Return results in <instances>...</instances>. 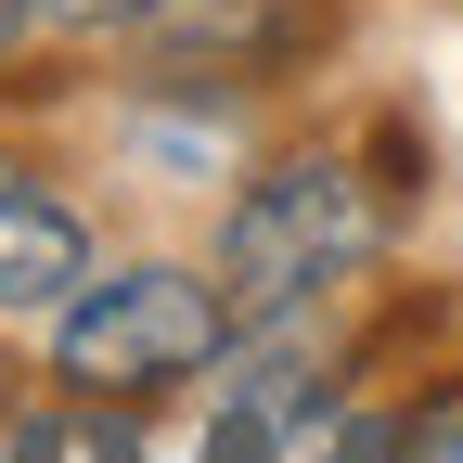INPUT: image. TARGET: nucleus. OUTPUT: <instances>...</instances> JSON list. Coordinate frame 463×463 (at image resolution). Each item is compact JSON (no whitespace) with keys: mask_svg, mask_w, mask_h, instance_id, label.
Returning <instances> with one entry per match:
<instances>
[{"mask_svg":"<svg viewBox=\"0 0 463 463\" xmlns=\"http://www.w3.org/2000/svg\"><path fill=\"white\" fill-rule=\"evenodd\" d=\"M373 245H386V206L347 155H270L219 206V297H232V322H283V309L309 322Z\"/></svg>","mask_w":463,"mask_h":463,"instance_id":"1","label":"nucleus"},{"mask_svg":"<svg viewBox=\"0 0 463 463\" xmlns=\"http://www.w3.org/2000/svg\"><path fill=\"white\" fill-rule=\"evenodd\" d=\"M232 347V297L181 258H129V270H90L65 309H52V373L78 399H155V386H194L219 373Z\"/></svg>","mask_w":463,"mask_h":463,"instance_id":"2","label":"nucleus"},{"mask_svg":"<svg viewBox=\"0 0 463 463\" xmlns=\"http://www.w3.org/2000/svg\"><path fill=\"white\" fill-rule=\"evenodd\" d=\"M129 39H142L155 90H258L335 39V0H155Z\"/></svg>","mask_w":463,"mask_h":463,"instance_id":"3","label":"nucleus"},{"mask_svg":"<svg viewBox=\"0 0 463 463\" xmlns=\"http://www.w3.org/2000/svg\"><path fill=\"white\" fill-rule=\"evenodd\" d=\"M78 283H90V219L26 155H0V309H65Z\"/></svg>","mask_w":463,"mask_h":463,"instance_id":"4","label":"nucleus"},{"mask_svg":"<svg viewBox=\"0 0 463 463\" xmlns=\"http://www.w3.org/2000/svg\"><path fill=\"white\" fill-rule=\"evenodd\" d=\"M386 463H463V373H450V386H425L412 412L386 425Z\"/></svg>","mask_w":463,"mask_h":463,"instance_id":"5","label":"nucleus"},{"mask_svg":"<svg viewBox=\"0 0 463 463\" xmlns=\"http://www.w3.org/2000/svg\"><path fill=\"white\" fill-rule=\"evenodd\" d=\"M155 0H39V26H78V39H103V26H142Z\"/></svg>","mask_w":463,"mask_h":463,"instance_id":"6","label":"nucleus"},{"mask_svg":"<svg viewBox=\"0 0 463 463\" xmlns=\"http://www.w3.org/2000/svg\"><path fill=\"white\" fill-rule=\"evenodd\" d=\"M0 463H65V425H52V412H39V425H14V450H0Z\"/></svg>","mask_w":463,"mask_h":463,"instance_id":"7","label":"nucleus"},{"mask_svg":"<svg viewBox=\"0 0 463 463\" xmlns=\"http://www.w3.org/2000/svg\"><path fill=\"white\" fill-rule=\"evenodd\" d=\"M335 463H386V425H373V412H347V425H335Z\"/></svg>","mask_w":463,"mask_h":463,"instance_id":"8","label":"nucleus"},{"mask_svg":"<svg viewBox=\"0 0 463 463\" xmlns=\"http://www.w3.org/2000/svg\"><path fill=\"white\" fill-rule=\"evenodd\" d=\"M39 26V0H0V65H14V39Z\"/></svg>","mask_w":463,"mask_h":463,"instance_id":"9","label":"nucleus"}]
</instances>
